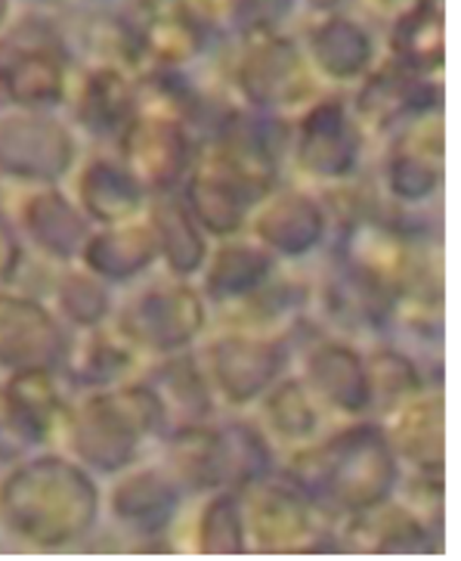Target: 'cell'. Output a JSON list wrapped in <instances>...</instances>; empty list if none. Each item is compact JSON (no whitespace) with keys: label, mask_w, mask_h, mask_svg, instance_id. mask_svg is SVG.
<instances>
[{"label":"cell","mask_w":461,"mask_h":561,"mask_svg":"<svg viewBox=\"0 0 461 561\" xmlns=\"http://www.w3.org/2000/svg\"><path fill=\"white\" fill-rule=\"evenodd\" d=\"M396 62L412 72L430 75L443 59V16L434 7V0H418L396 13V32H393Z\"/></svg>","instance_id":"obj_1"}]
</instances>
